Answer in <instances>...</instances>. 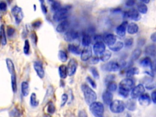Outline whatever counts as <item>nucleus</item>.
<instances>
[{"label":"nucleus","instance_id":"c85d7f7f","mask_svg":"<svg viewBox=\"0 0 156 117\" xmlns=\"http://www.w3.org/2000/svg\"><path fill=\"white\" fill-rule=\"evenodd\" d=\"M141 55V50L140 48H136L135 50L133 51L131 54V58L132 61H134L138 59Z\"/></svg>","mask_w":156,"mask_h":117},{"label":"nucleus","instance_id":"bb28decb","mask_svg":"<svg viewBox=\"0 0 156 117\" xmlns=\"http://www.w3.org/2000/svg\"><path fill=\"white\" fill-rule=\"evenodd\" d=\"M91 42V37L89 34H84L82 39V45L84 47H89Z\"/></svg>","mask_w":156,"mask_h":117},{"label":"nucleus","instance_id":"1a4fd4ad","mask_svg":"<svg viewBox=\"0 0 156 117\" xmlns=\"http://www.w3.org/2000/svg\"><path fill=\"white\" fill-rule=\"evenodd\" d=\"M103 40L105 44L110 47L113 46L117 42L116 36L111 33H105L103 36Z\"/></svg>","mask_w":156,"mask_h":117},{"label":"nucleus","instance_id":"e433bc0d","mask_svg":"<svg viewBox=\"0 0 156 117\" xmlns=\"http://www.w3.org/2000/svg\"><path fill=\"white\" fill-rule=\"evenodd\" d=\"M151 64H152V61H151V59L148 57L143 58L140 61V65L143 67H151Z\"/></svg>","mask_w":156,"mask_h":117},{"label":"nucleus","instance_id":"4d7b16f0","mask_svg":"<svg viewBox=\"0 0 156 117\" xmlns=\"http://www.w3.org/2000/svg\"><path fill=\"white\" fill-rule=\"evenodd\" d=\"M94 40H95V41H96V42H102L101 40H103V36L100 35H96L94 37Z\"/></svg>","mask_w":156,"mask_h":117},{"label":"nucleus","instance_id":"864d4df0","mask_svg":"<svg viewBox=\"0 0 156 117\" xmlns=\"http://www.w3.org/2000/svg\"><path fill=\"white\" fill-rule=\"evenodd\" d=\"M135 4V1L134 0H129V1H127L126 2V5L128 7H132Z\"/></svg>","mask_w":156,"mask_h":117},{"label":"nucleus","instance_id":"a878e982","mask_svg":"<svg viewBox=\"0 0 156 117\" xmlns=\"http://www.w3.org/2000/svg\"><path fill=\"white\" fill-rule=\"evenodd\" d=\"M59 76L62 79H65L67 77L68 72H67V67L65 65H61L59 68Z\"/></svg>","mask_w":156,"mask_h":117},{"label":"nucleus","instance_id":"7c9ffc66","mask_svg":"<svg viewBox=\"0 0 156 117\" xmlns=\"http://www.w3.org/2000/svg\"><path fill=\"white\" fill-rule=\"evenodd\" d=\"M139 69L137 67H132V68H131L130 69L128 70L126 72V76L127 78H131L132 76L138 74L139 73Z\"/></svg>","mask_w":156,"mask_h":117},{"label":"nucleus","instance_id":"423d86ee","mask_svg":"<svg viewBox=\"0 0 156 117\" xmlns=\"http://www.w3.org/2000/svg\"><path fill=\"white\" fill-rule=\"evenodd\" d=\"M126 106L125 102L121 100H115L110 105V110L114 114H120L125 110Z\"/></svg>","mask_w":156,"mask_h":117},{"label":"nucleus","instance_id":"393cba45","mask_svg":"<svg viewBox=\"0 0 156 117\" xmlns=\"http://www.w3.org/2000/svg\"><path fill=\"white\" fill-rule=\"evenodd\" d=\"M6 65H7V68L9 71V73H10L12 74H15V66L14 64L12 62V60L11 59V58H7L6 60Z\"/></svg>","mask_w":156,"mask_h":117},{"label":"nucleus","instance_id":"b1692460","mask_svg":"<svg viewBox=\"0 0 156 117\" xmlns=\"http://www.w3.org/2000/svg\"><path fill=\"white\" fill-rule=\"evenodd\" d=\"M68 50H69L71 53L74 54V55H81V52H82L79 47L77 46V45H73V44H70L68 47Z\"/></svg>","mask_w":156,"mask_h":117},{"label":"nucleus","instance_id":"ea45409f","mask_svg":"<svg viewBox=\"0 0 156 117\" xmlns=\"http://www.w3.org/2000/svg\"><path fill=\"white\" fill-rule=\"evenodd\" d=\"M90 71L91 73V74H92L93 78L95 79H98L99 78V72L98 71V70L96 69V68H95V67H90Z\"/></svg>","mask_w":156,"mask_h":117},{"label":"nucleus","instance_id":"a18cd8bd","mask_svg":"<svg viewBox=\"0 0 156 117\" xmlns=\"http://www.w3.org/2000/svg\"><path fill=\"white\" fill-rule=\"evenodd\" d=\"M68 95L67 94L64 93L62 95V97H61V106L62 107H63L64 105H65L66 104V102H67V100H68Z\"/></svg>","mask_w":156,"mask_h":117},{"label":"nucleus","instance_id":"6ab92c4d","mask_svg":"<svg viewBox=\"0 0 156 117\" xmlns=\"http://www.w3.org/2000/svg\"><path fill=\"white\" fill-rule=\"evenodd\" d=\"M69 25H70L69 21L67 20H64L62 21L61 23L57 25L56 28V31L59 33L65 32L66 31H67L68 27H69Z\"/></svg>","mask_w":156,"mask_h":117},{"label":"nucleus","instance_id":"72a5a7b5","mask_svg":"<svg viewBox=\"0 0 156 117\" xmlns=\"http://www.w3.org/2000/svg\"><path fill=\"white\" fill-rule=\"evenodd\" d=\"M125 106L127 109L131 111L135 110L137 108L136 103L134 101H132V100H128L125 104Z\"/></svg>","mask_w":156,"mask_h":117},{"label":"nucleus","instance_id":"603ef678","mask_svg":"<svg viewBox=\"0 0 156 117\" xmlns=\"http://www.w3.org/2000/svg\"><path fill=\"white\" fill-rule=\"evenodd\" d=\"M41 25H42V21H40V20H37V21H34L33 24H32V25H33V26L35 28H39V27L41 26Z\"/></svg>","mask_w":156,"mask_h":117},{"label":"nucleus","instance_id":"a211bd4d","mask_svg":"<svg viewBox=\"0 0 156 117\" xmlns=\"http://www.w3.org/2000/svg\"><path fill=\"white\" fill-rule=\"evenodd\" d=\"M102 99L103 102L106 105H111L113 100V94L107 90L103 92L102 94Z\"/></svg>","mask_w":156,"mask_h":117},{"label":"nucleus","instance_id":"f8f14e48","mask_svg":"<svg viewBox=\"0 0 156 117\" xmlns=\"http://www.w3.org/2000/svg\"><path fill=\"white\" fill-rule=\"evenodd\" d=\"M93 51L96 56L101 55L105 51V45L104 42H96L93 47Z\"/></svg>","mask_w":156,"mask_h":117},{"label":"nucleus","instance_id":"dca6fc26","mask_svg":"<svg viewBox=\"0 0 156 117\" xmlns=\"http://www.w3.org/2000/svg\"><path fill=\"white\" fill-rule=\"evenodd\" d=\"M34 68L39 77L41 79H43L45 76V71L42 63L39 61L35 62L34 64Z\"/></svg>","mask_w":156,"mask_h":117},{"label":"nucleus","instance_id":"5701e85b","mask_svg":"<svg viewBox=\"0 0 156 117\" xmlns=\"http://www.w3.org/2000/svg\"><path fill=\"white\" fill-rule=\"evenodd\" d=\"M21 90L23 95L24 96H27L29 93V84L26 81L21 82Z\"/></svg>","mask_w":156,"mask_h":117},{"label":"nucleus","instance_id":"aec40b11","mask_svg":"<svg viewBox=\"0 0 156 117\" xmlns=\"http://www.w3.org/2000/svg\"><path fill=\"white\" fill-rule=\"evenodd\" d=\"M156 52V45L155 44H150L146 47L145 49V55L148 56H153L155 55Z\"/></svg>","mask_w":156,"mask_h":117},{"label":"nucleus","instance_id":"de8ad7c7","mask_svg":"<svg viewBox=\"0 0 156 117\" xmlns=\"http://www.w3.org/2000/svg\"><path fill=\"white\" fill-rule=\"evenodd\" d=\"M90 63H91V64H98V63L99 61V60H100L99 59V57H98L97 56L93 57L92 58H90Z\"/></svg>","mask_w":156,"mask_h":117},{"label":"nucleus","instance_id":"09e8293b","mask_svg":"<svg viewBox=\"0 0 156 117\" xmlns=\"http://www.w3.org/2000/svg\"><path fill=\"white\" fill-rule=\"evenodd\" d=\"M7 4L5 2H0V11H6L7 9Z\"/></svg>","mask_w":156,"mask_h":117},{"label":"nucleus","instance_id":"49530a36","mask_svg":"<svg viewBox=\"0 0 156 117\" xmlns=\"http://www.w3.org/2000/svg\"><path fill=\"white\" fill-rule=\"evenodd\" d=\"M15 32V30L14 28H12V27L9 26L7 29V34L9 37H11V36H12L13 34H14Z\"/></svg>","mask_w":156,"mask_h":117},{"label":"nucleus","instance_id":"c756f323","mask_svg":"<svg viewBox=\"0 0 156 117\" xmlns=\"http://www.w3.org/2000/svg\"><path fill=\"white\" fill-rule=\"evenodd\" d=\"M111 56L112 53L111 51H105L101 55H100L99 59L104 62H105L110 59V58L111 57Z\"/></svg>","mask_w":156,"mask_h":117},{"label":"nucleus","instance_id":"f3484780","mask_svg":"<svg viewBox=\"0 0 156 117\" xmlns=\"http://www.w3.org/2000/svg\"><path fill=\"white\" fill-rule=\"evenodd\" d=\"M140 105L143 106H149L151 102V98L148 93H143L139 98Z\"/></svg>","mask_w":156,"mask_h":117},{"label":"nucleus","instance_id":"c9c22d12","mask_svg":"<svg viewBox=\"0 0 156 117\" xmlns=\"http://www.w3.org/2000/svg\"><path fill=\"white\" fill-rule=\"evenodd\" d=\"M30 102L31 105L33 107L38 106L39 104V101L37 100V95L35 93H32L30 98Z\"/></svg>","mask_w":156,"mask_h":117},{"label":"nucleus","instance_id":"9d476101","mask_svg":"<svg viewBox=\"0 0 156 117\" xmlns=\"http://www.w3.org/2000/svg\"><path fill=\"white\" fill-rule=\"evenodd\" d=\"M77 61L75 59V58H71L68 62V64L67 65V72H68V75L70 76H71L74 75L76 73L77 68Z\"/></svg>","mask_w":156,"mask_h":117},{"label":"nucleus","instance_id":"20e7f679","mask_svg":"<svg viewBox=\"0 0 156 117\" xmlns=\"http://www.w3.org/2000/svg\"><path fill=\"white\" fill-rule=\"evenodd\" d=\"M121 66H124L123 64H120V63L115 61H111L102 65L101 69L105 71L115 72L120 70Z\"/></svg>","mask_w":156,"mask_h":117},{"label":"nucleus","instance_id":"13d9d810","mask_svg":"<svg viewBox=\"0 0 156 117\" xmlns=\"http://www.w3.org/2000/svg\"><path fill=\"white\" fill-rule=\"evenodd\" d=\"M151 70H152L153 71L156 72V60H154L153 62H152V64H151Z\"/></svg>","mask_w":156,"mask_h":117},{"label":"nucleus","instance_id":"6e6d98bb","mask_svg":"<svg viewBox=\"0 0 156 117\" xmlns=\"http://www.w3.org/2000/svg\"><path fill=\"white\" fill-rule=\"evenodd\" d=\"M151 100L154 103L156 104V90L153 92L152 94H151Z\"/></svg>","mask_w":156,"mask_h":117},{"label":"nucleus","instance_id":"5fc2aeb1","mask_svg":"<svg viewBox=\"0 0 156 117\" xmlns=\"http://www.w3.org/2000/svg\"><path fill=\"white\" fill-rule=\"evenodd\" d=\"M78 116L79 117H88V115H87L86 112L84 110H82L79 111V114H78Z\"/></svg>","mask_w":156,"mask_h":117},{"label":"nucleus","instance_id":"4be33fe9","mask_svg":"<svg viewBox=\"0 0 156 117\" xmlns=\"http://www.w3.org/2000/svg\"><path fill=\"white\" fill-rule=\"evenodd\" d=\"M0 42L4 46L7 44L6 34L5 33V29H4V26L3 25L0 27Z\"/></svg>","mask_w":156,"mask_h":117},{"label":"nucleus","instance_id":"f257e3e1","mask_svg":"<svg viewBox=\"0 0 156 117\" xmlns=\"http://www.w3.org/2000/svg\"><path fill=\"white\" fill-rule=\"evenodd\" d=\"M134 80L132 78H128L123 79L119 84V94L124 98L127 97L129 92L132 91L133 88L134 87Z\"/></svg>","mask_w":156,"mask_h":117},{"label":"nucleus","instance_id":"412c9836","mask_svg":"<svg viewBox=\"0 0 156 117\" xmlns=\"http://www.w3.org/2000/svg\"><path fill=\"white\" fill-rule=\"evenodd\" d=\"M139 29V26L135 23H131L128 25L127 28V32L128 34L134 35L138 33Z\"/></svg>","mask_w":156,"mask_h":117},{"label":"nucleus","instance_id":"39448f33","mask_svg":"<svg viewBox=\"0 0 156 117\" xmlns=\"http://www.w3.org/2000/svg\"><path fill=\"white\" fill-rule=\"evenodd\" d=\"M70 6H67L61 7L60 9L55 12L53 15V19L55 21H60L66 20V17L68 13V11L70 9Z\"/></svg>","mask_w":156,"mask_h":117},{"label":"nucleus","instance_id":"f03ea898","mask_svg":"<svg viewBox=\"0 0 156 117\" xmlns=\"http://www.w3.org/2000/svg\"><path fill=\"white\" fill-rule=\"evenodd\" d=\"M81 90L84 94L85 101L87 104L91 105L96 102L97 95L93 89H91L88 85L84 84L81 85Z\"/></svg>","mask_w":156,"mask_h":117},{"label":"nucleus","instance_id":"f704fd0d","mask_svg":"<svg viewBox=\"0 0 156 117\" xmlns=\"http://www.w3.org/2000/svg\"><path fill=\"white\" fill-rule=\"evenodd\" d=\"M117 88H118V85H117V83L114 81L110 82L107 85V90L111 92H115L117 90Z\"/></svg>","mask_w":156,"mask_h":117},{"label":"nucleus","instance_id":"cd10ccee","mask_svg":"<svg viewBox=\"0 0 156 117\" xmlns=\"http://www.w3.org/2000/svg\"><path fill=\"white\" fill-rule=\"evenodd\" d=\"M123 47H124V43L123 42H117L115 43L113 46L110 47L109 48L112 51L118 52L119 51H120L121 49L123 48Z\"/></svg>","mask_w":156,"mask_h":117},{"label":"nucleus","instance_id":"473e14b6","mask_svg":"<svg viewBox=\"0 0 156 117\" xmlns=\"http://www.w3.org/2000/svg\"><path fill=\"white\" fill-rule=\"evenodd\" d=\"M11 85L12 91L15 93L17 91V76L16 74H13L11 75Z\"/></svg>","mask_w":156,"mask_h":117},{"label":"nucleus","instance_id":"2f4dec72","mask_svg":"<svg viewBox=\"0 0 156 117\" xmlns=\"http://www.w3.org/2000/svg\"><path fill=\"white\" fill-rule=\"evenodd\" d=\"M137 11L142 14H145L148 12V7L146 4L140 2L137 6Z\"/></svg>","mask_w":156,"mask_h":117},{"label":"nucleus","instance_id":"9b49d317","mask_svg":"<svg viewBox=\"0 0 156 117\" xmlns=\"http://www.w3.org/2000/svg\"><path fill=\"white\" fill-rule=\"evenodd\" d=\"M125 17L134 21H139L141 19V15L139 11L135 9H132L125 13Z\"/></svg>","mask_w":156,"mask_h":117},{"label":"nucleus","instance_id":"ddd939ff","mask_svg":"<svg viewBox=\"0 0 156 117\" xmlns=\"http://www.w3.org/2000/svg\"><path fill=\"white\" fill-rule=\"evenodd\" d=\"M92 49L91 47H85L81 52V58L82 61H87L92 56Z\"/></svg>","mask_w":156,"mask_h":117},{"label":"nucleus","instance_id":"0eeeda50","mask_svg":"<svg viewBox=\"0 0 156 117\" xmlns=\"http://www.w3.org/2000/svg\"><path fill=\"white\" fill-rule=\"evenodd\" d=\"M12 13L14 17L17 24H20L23 19V12L21 8L15 6L12 9Z\"/></svg>","mask_w":156,"mask_h":117},{"label":"nucleus","instance_id":"052dcab7","mask_svg":"<svg viewBox=\"0 0 156 117\" xmlns=\"http://www.w3.org/2000/svg\"><path fill=\"white\" fill-rule=\"evenodd\" d=\"M151 40L154 43H156V32L154 33L151 35Z\"/></svg>","mask_w":156,"mask_h":117},{"label":"nucleus","instance_id":"0e129e2a","mask_svg":"<svg viewBox=\"0 0 156 117\" xmlns=\"http://www.w3.org/2000/svg\"><path fill=\"white\" fill-rule=\"evenodd\" d=\"M126 117H131V116L129 115H127V116Z\"/></svg>","mask_w":156,"mask_h":117},{"label":"nucleus","instance_id":"79ce46f5","mask_svg":"<svg viewBox=\"0 0 156 117\" xmlns=\"http://www.w3.org/2000/svg\"><path fill=\"white\" fill-rule=\"evenodd\" d=\"M55 110H56V108H55V106L54 105L53 103L52 102H49L48 104V107H47V111L49 114H53L55 112Z\"/></svg>","mask_w":156,"mask_h":117},{"label":"nucleus","instance_id":"8fccbe9b","mask_svg":"<svg viewBox=\"0 0 156 117\" xmlns=\"http://www.w3.org/2000/svg\"><path fill=\"white\" fill-rule=\"evenodd\" d=\"M31 40H32V42H33V43L34 45H36L37 42V35L34 32L31 33Z\"/></svg>","mask_w":156,"mask_h":117},{"label":"nucleus","instance_id":"4c0bfd02","mask_svg":"<svg viewBox=\"0 0 156 117\" xmlns=\"http://www.w3.org/2000/svg\"><path fill=\"white\" fill-rule=\"evenodd\" d=\"M58 57L59 58V60H60L62 62H66L67 60V58H68L67 53L63 50H60L59 51Z\"/></svg>","mask_w":156,"mask_h":117},{"label":"nucleus","instance_id":"4468645a","mask_svg":"<svg viewBox=\"0 0 156 117\" xmlns=\"http://www.w3.org/2000/svg\"><path fill=\"white\" fill-rule=\"evenodd\" d=\"M127 26H128V23L126 21H123L122 23H121L120 25L118 26L117 28H116V33L117 35L120 36V37H125L126 33Z\"/></svg>","mask_w":156,"mask_h":117},{"label":"nucleus","instance_id":"58836bf2","mask_svg":"<svg viewBox=\"0 0 156 117\" xmlns=\"http://www.w3.org/2000/svg\"><path fill=\"white\" fill-rule=\"evenodd\" d=\"M51 8L53 11H54L55 12H57L61 8V3L59 1H52Z\"/></svg>","mask_w":156,"mask_h":117},{"label":"nucleus","instance_id":"bf43d9fd","mask_svg":"<svg viewBox=\"0 0 156 117\" xmlns=\"http://www.w3.org/2000/svg\"><path fill=\"white\" fill-rule=\"evenodd\" d=\"M41 8H42V11L44 14H46L47 13V7L45 6V4H41Z\"/></svg>","mask_w":156,"mask_h":117},{"label":"nucleus","instance_id":"7ed1b4c3","mask_svg":"<svg viewBox=\"0 0 156 117\" xmlns=\"http://www.w3.org/2000/svg\"><path fill=\"white\" fill-rule=\"evenodd\" d=\"M90 110L95 117H103L104 107L100 102H95L90 105Z\"/></svg>","mask_w":156,"mask_h":117},{"label":"nucleus","instance_id":"a19ab883","mask_svg":"<svg viewBox=\"0 0 156 117\" xmlns=\"http://www.w3.org/2000/svg\"><path fill=\"white\" fill-rule=\"evenodd\" d=\"M23 51L25 55H29V51H30V44H29V42L28 40H26L25 42V45H24V48H23Z\"/></svg>","mask_w":156,"mask_h":117},{"label":"nucleus","instance_id":"c03bdc74","mask_svg":"<svg viewBox=\"0 0 156 117\" xmlns=\"http://www.w3.org/2000/svg\"><path fill=\"white\" fill-rule=\"evenodd\" d=\"M87 80L88 81V82L91 85V86L93 88H96V87H97V85H96V84L95 80L92 78H90V76H87Z\"/></svg>","mask_w":156,"mask_h":117},{"label":"nucleus","instance_id":"37998d69","mask_svg":"<svg viewBox=\"0 0 156 117\" xmlns=\"http://www.w3.org/2000/svg\"><path fill=\"white\" fill-rule=\"evenodd\" d=\"M133 43H134V39L131 37H127L125 39L124 45L126 47H130L132 45Z\"/></svg>","mask_w":156,"mask_h":117},{"label":"nucleus","instance_id":"2eb2a0df","mask_svg":"<svg viewBox=\"0 0 156 117\" xmlns=\"http://www.w3.org/2000/svg\"><path fill=\"white\" fill-rule=\"evenodd\" d=\"M79 36V34L76 31L73 29L68 31L64 35V39L67 42H72L75 40Z\"/></svg>","mask_w":156,"mask_h":117},{"label":"nucleus","instance_id":"680f3d73","mask_svg":"<svg viewBox=\"0 0 156 117\" xmlns=\"http://www.w3.org/2000/svg\"><path fill=\"white\" fill-rule=\"evenodd\" d=\"M143 40H144L143 39H140L139 40V42H138V45L139 46H143V45L145 43V41L143 42Z\"/></svg>","mask_w":156,"mask_h":117},{"label":"nucleus","instance_id":"e2e57ef3","mask_svg":"<svg viewBox=\"0 0 156 117\" xmlns=\"http://www.w3.org/2000/svg\"><path fill=\"white\" fill-rule=\"evenodd\" d=\"M43 117H51V116H50V115H44Z\"/></svg>","mask_w":156,"mask_h":117},{"label":"nucleus","instance_id":"6e6552de","mask_svg":"<svg viewBox=\"0 0 156 117\" xmlns=\"http://www.w3.org/2000/svg\"><path fill=\"white\" fill-rule=\"evenodd\" d=\"M145 91V88L144 85L141 84H140L139 85H137V86L134 87L133 88L131 91V96L132 99H137L139 98L141 94H143Z\"/></svg>","mask_w":156,"mask_h":117},{"label":"nucleus","instance_id":"3c124183","mask_svg":"<svg viewBox=\"0 0 156 117\" xmlns=\"http://www.w3.org/2000/svg\"><path fill=\"white\" fill-rule=\"evenodd\" d=\"M114 79H115V76L114 75H112V74L109 75V76H107L106 78H105V82H106L107 84H108L110 82L113 81Z\"/></svg>","mask_w":156,"mask_h":117}]
</instances>
